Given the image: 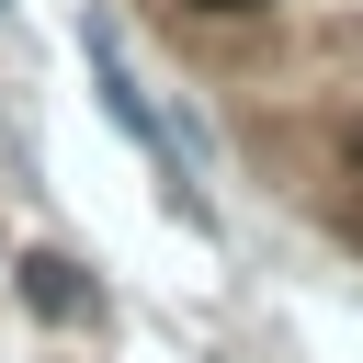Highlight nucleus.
I'll return each instance as SVG.
<instances>
[{"instance_id": "obj_1", "label": "nucleus", "mask_w": 363, "mask_h": 363, "mask_svg": "<svg viewBox=\"0 0 363 363\" xmlns=\"http://www.w3.org/2000/svg\"><path fill=\"white\" fill-rule=\"evenodd\" d=\"M79 57H91V91H102V113H113V125H125V136H136V147H147V159H159V170H170V193H182V204H193V147H182V136H170V113H159V102H147V79H136V68H125V34H113V23H102V11H91V23H79Z\"/></svg>"}, {"instance_id": "obj_2", "label": "nucleus", "mask_w": 363, "mask_h": 363, "mask_svg": "<svg viewBox=\"0 0 363 363\" xmlns=\"http://www.w3.org/2000/svg\"><path fill=\"white\" fill-rule=\"evenodd\" d=\"M23 306H34V318H91V284H79V261L34 250V261H23Z\"/></svg>"}, {"instance_id": "obj_3", "label": "nucleus", "mask_w": 363, "mask_h": 363, "mask_svg": "<svg viewBox=\"0 0 363 363\" xmlns=\"http://www.w3.org/2000/svg\"><path fill=\"white\" fill-rule=\"evenodd\" d=\"M204 11H250V0H204Z\"/></svg>"}]
</instances>
